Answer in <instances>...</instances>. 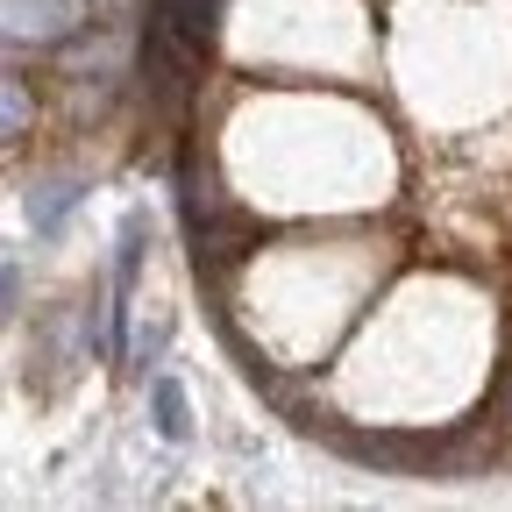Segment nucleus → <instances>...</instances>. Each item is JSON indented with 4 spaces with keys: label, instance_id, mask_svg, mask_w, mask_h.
<instances>
[{
    "label": "nucleus",
    "instance_id": "obj_4",
    "mask_svg": "<svg viewBox=\"0 0 512 512\" xmlns=\"http://www.w3.org/2000/svg\"><path fill=\"white\" fill-rule=\"evenodd\" d=\"M207 15H214V0H164V22H171L185 43H200V36H207Z\"/></svg>",
    "mask_w": 512,
    "mask_h": 512
},
{
    "label": "nucleus",
    "instance_id": "obj_3",
    "mask_svg": "<svg viewBox=\"0 0 512 512\" xmlns=\"http://www.w3.org/2000/svg\"><path fill=\"white\" fill-rule=\"evenodd\" d=\"M150 399H157V434H164V441H185V434H192V420H185V392H178L171 377H157V384H150Z\"/></svg>",
    "mask_w": 512,
    "mask_h": 512
},
{
    "label": "nucleus",
    "instance_id": "obj_5",
    "mask_svg": "<svg viewBox=\"0 0 512 512\" xmlns=\"http://www.w3.org/2000/svg\"><path fill=\"white\" fill-rule=\"evenodd\" d=\"M29 128V93H22V79H8V136H22Z\"/></svg>",
    "mask_w": 512,
    "mask_h": 512
},
{
    "label": "nucleus",
    "instance_id": "obj_2",
    "mask_svg": "<svg viewBox=\"0 0 512 512\" xmlns=\"http://www.w3.org/2000/svg\"><path fill=\"white\" fill-rule=\"evenodd\" d=\"M72 207H79V185H72V178H43V185L29 192V221H36V235H57Z\"/></svg>",
    "mask_w": 512,
    "mask_h": 512
},
{
    "label": "nucleus",
    "instance_id": "obj_1",
    "mask_svg": "<svg viewBox=\"0 0 512 512\" xmlns=\"http://www.w3.org/2000/svg\"><path fill=\"white\" fill-rule=\"evenodd\" d=\"M64 29H79V0H8V36L15 43H50Z\"/></svg>",
    "mask_w": 512,
    "mask_h": 512
}]
</instances>
